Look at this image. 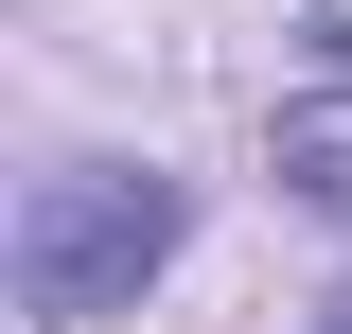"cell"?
Returning <instances> with one entry per match:
<instances>
[{"mask_svg":"<svg viewBox=\"0 0 352 334\" xmlns=\"http://www.w3.org/2000/svg\"><path fill=\"white\" fill-rule=\"evenodd\" d=\"M159 264H176V176L88 159V176L18 194V317H124Z\"/></svg>","mask_w":352,"mask_h":334,"instance_id":"6da1fadb","label":"cell"},{"mask_svg":"<svg viewBox=\"0 0 352 334\" xmlns=\"http://www.w3.org/2000/svg\"><path fill=\"white\" fill-rule=\"evenodd\" d=\"M282 194H335V211H352V88L282 106Z\"/></svg>","mask_w":352,"mask_h":334,"instance_id":"7a4b0ae2","label":"cell"},{"mask_svg":"<svg viewBox=\"0 0 352 334\" xmlns=\"http://www.w3.org/2000/svg\"><path fill=\"white\" fill-rule=\"evenodd\" d=\"M317 334H352V282H335V317H317Z\"/></svg>","mask_w":352,"mask_h":334,"instance_id":"3957f363","label":"cell"}]
</instances>
